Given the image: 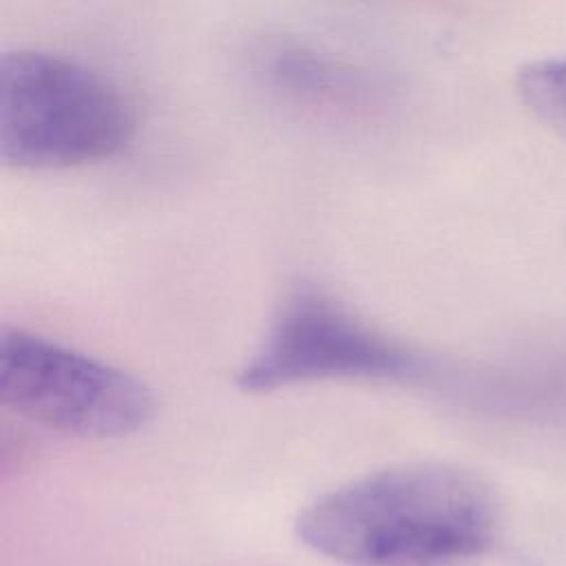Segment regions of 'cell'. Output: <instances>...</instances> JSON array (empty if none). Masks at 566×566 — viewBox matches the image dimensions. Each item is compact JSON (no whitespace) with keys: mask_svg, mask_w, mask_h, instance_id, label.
<instances>
[{"mask_svg":"<svg viewBox=\"0 0 566 566\" xmlns=\"http://www.w3.org/2000/svg\"><path fill=\"white\" fill-rule=\"evenodd\" d=\"M515 88L526 108L566 135V57L551 55L522 64L515 73Z\"/></svg>","mask_w":566,"mask_h":566,"instance_id":"obj_6","label":"cell"},{"mask_svg":"<svg viewBox=\"0 0 566 566\" xmlns=\"http://www.w3.org/2000/svg\"><path fill=\"white\" fill-rule=\"evenodd\" d=\"M431 360L358 318L323 285L301 279L287 287L234 385L245 394L329 380H418Z\"/></svg>","mask_w":566,"mask_h":566,"instance_id":"obj_3","label":"cell"},{"mask_svg":"<svg viewBox=\"0 0 566 566\" xmlns=\"http://www.w3.org/2000/svg\"><path fill=\"white\" fill-rule=\"evenodd\" d=\"M497 504L471 471L413 462L352 480L305 506L298 539L352 566H471L495 546Z\"/></svg>","mask_w":566,"mask_h":566,"instance_id":"obj_1","label":"cell"},{"mask_svg":"<svg viewBox=\"0 0 566 566\" xmlns=\"http://www.w3.org/2000/svg\"><path fill=\"white\" fill-rule=\"evenodd\" d=\"M0 400L18 416L80 438L135 433L157 407L135 374L20 325L0 334Z\"/></svg>","mask_w":566,"mask_h":566,"instance_id":"obj_4","label":"cell"},{"mask_svg":"<svg viewBox=\"0 0 566 566\" xmlns=\"http://www.w3.org/2000/svg\"><path fill=\"white\" fill-rule=\"evenodd\" d=\"M135 115L115 82L64 53L0 55V157L13 168H66L117 155Z\"/></svg>","mask_w":566,"mask_h":566,"instance_id":"obj_2","label":"cell"},{"mask_svg":"<svg viewBox=\"0 0 566 566\" xmlns=\"http://www.w3.org/2000/svg\"><path fill=\"white\" fill-rule=\"evenodd\" d=\"M268 53V73L296 95L343 99L356 91L349 69L318 55V51H310L301 44H276Z\"/></svg>","mask_w":566,"mask_h":566,"instance_id":"obj_5","label":"cell"}]
</instances>
